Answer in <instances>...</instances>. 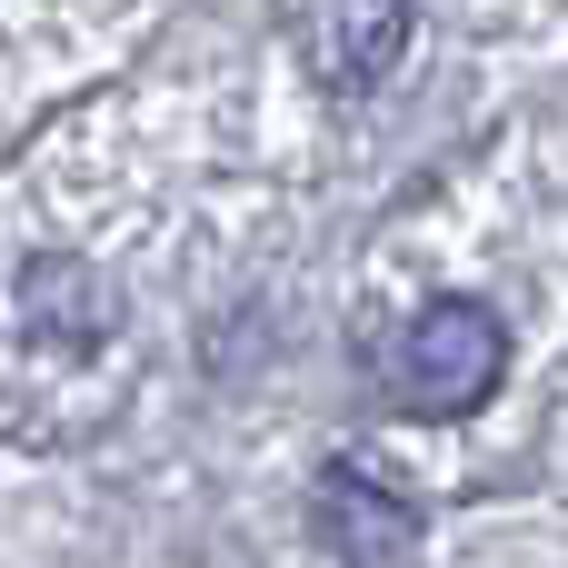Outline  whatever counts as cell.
I'll use <instances>...</instances> for the list:
<instances>
[{
    "label": "cell",
    "mask_w": 568,
    "mask_h": 568,
    "mask_svg": "<svg viewBox=\"0 0 568 568\" xmlns=\"http://www.w3.org/2000/svg\"><path fill=\"white\" fill-rule=\"evenodd\" d=\"M499 369H509L499 310L489 300H429L389 349V399L409 419H469V409H489Z\"/></svg>",
    "instance_id": "cell-1"
},
{
    "label": "cell",
    "mask_w": 568,
    "mask_h": 568,
    "mask_svg": "<svg viewBox=\"0 0 568 568\" xmlns=\"http://www.w3.org/2000/svg\"><path fill=\"white\" fill-rule=\"evenodd\" d=\"M290 40H300V70L329 100H359V90H379L399 70L409 0H290Z\"/></svg>",
    "instance_id": "cell-2"
},
{
    "label": "cell",
    "mask_w": 568,
    "mask_h": 568,
    "mask_svg": "<svg viewBox=\"0 0 568 568\" xmlns=\"http://www.w3.org/2000/svg\"><path fill=\"white\" fill-rule=\"evenodd\" d=\"M320 539H329V559L339 568H399L419 549V509L389 489V479H369V469H329L320 479Z\"/></svg>",
    "instance_id": "cell-3"
}]
</instances>
